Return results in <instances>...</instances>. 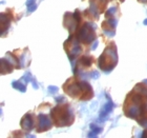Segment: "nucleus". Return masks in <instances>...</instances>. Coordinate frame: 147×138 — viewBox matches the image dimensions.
<instances>
[{"label": "nucleus", "instance_id": "f257e3e1", "mask_svg": "<svg viewBox=\"0 0 147 138\" xmlns=\"http://www.w3.org/2000/svg\"><path fill=\"white\" fill-rule=\"evenodd\" d=\"M124 115L147 128V79L137 83L126 95L123 103Z\"/></svg>", "mask_w": 147, "mask_h": 138}, {"label": "nucleus", "instance_id": "ddd939ff", "mask_svg": "<svg viewBox=\"0 0 147 138\" xmlns=\"http://www.w3.org/2000/svg\"><path fill=\"white\" fill-rule=\"evenodd\" d=\"M36 124H37V115H35L34 112H28L24 116L22 117L21 121H20V126H21V129L24 131V132L28 133L31 132L32 130L36 129Z\"/></svg>", "mask_w": 147, "mask_h": 138}, {"label": "nucleus", "instance_id": "0eeeda50", "mask_svg": "<svg viewBox=\"0 0 147 138\" xmlns=\"http://www.w3.org/2000/svg\"><path fill=\"white\" fill-rule=\"evenodd\" d=\"M96 58L92 55H81L77 58L76 62L73 67L74 75L77 76H81V75H86L87 73H89L88 71L92 70V65H95Z\"/></svg>", "mask_w": 147, "mask_h": 138}, {"label": "nucleus", "instance_id": "4468645a", "mask_svg": "<svg viewBox=\"0 0 147 138\" xmlns=\"http://www.w3.org/2000/svg\"><path fill=\"white\" fill-rule=\"evenodd\" d=\"M138 2L142 3V4H147V0H138Z\"/></svg>", "mask_w": 147, "mask_h": 138}, {"label": "nucleus", "instance_id": "39448f33", "mask_svg": "<svg viewBox=\"0 0 147 138\" xmlns=\"http://www.w3.org/2000/svg\"><path fill=\"white\" fill-rule=\"evenodd\" d=\"M120 16H121V11L119 4L113 5L105 12V20L102 22L101 30L108 38H113L116 35V28Z\"/></svg>", "mask_w": 147, "mask_h": 138}, {"label": "nucleus", "instance_id": "f8f14e48", "mask_svg": "<svg viewBox=\"0 0 147 138\" xmlns=\"http://www.w3.org/2000/svg\"><path fill=\"white\" fill-rule=\"evenodd\" d=\"M17 70V62L13 52H7L5 57L1 59V74H11L14 70Z\"/></svg>", "mask_w": 147, "mask_h": 138}, {"label": "nucleus", "instance_id": "7ed1b4c3", "mask_svg": "<svg viewBox=\"0 0 147 138\" xmlns=\"http://www.w3.org/2000/svg\"><path fill=\"white\" fill-rule=\"evenodd\" d=\"M51 117L54 126L57 128L71 126L75 121V111L71 103L60 102L51 109Z\"/></svg>", "mask_w": 147, "mask_h": 138}, {"label": "nucleus", "instance_id": "1a4fd4ad", "mask_svg": "<svg viewBox=\"0 0 147 138\" xmlns=\"http://www.w3.org/2000/svg\"><path fill=\"white\" fill-rule=\"evenodd\" d=\"M13 54L15 56L18 70L28 68V65H30L31 60H32V56H31V53H30L28 48L15 50V51H13Z\"/></svg>", "mask_w": 147, "mask_h": 138}, {"label": "nucleus", "instance_id": "20e7f679", "mask_svg": "<svg viewBox=\"0 0 147 138\" xmlns=\"http://www.w3.org/2000/svg\"><path fill=\"white\" fill-rule=\"evenodd\" d=\"M119 61L118 57V50L115 41L109 40L106 42L104 51L98 59V68L106 74H109L113 69L116 68Z\"/></svg>", "mask_w": 147, "mask_h": 138}, {"label": "nucleus", "instance_id": "9b49d317", "mask_svg": "<svg viewBox=\"0 0 147 138\" xmlns=\"http://www.w3.org/2000/svg\"><path fill=\"white\" fill-rule=\"evenodd\" d=\"M54 126V122L52 120L51 114L47 115L45 113H40L37 115V124H36V132L37 133H43L51 130Z\"/></svg>", "mask_w": 147, "mask_h": 138}, {"label": "nucleus", "instance_id": "423d86ee", "mask_svg": "<svg viewBox=\"0 0 147 138\" xmlns=\"http://www.w3.org/2000/svg\"><path fill=\"white\" fill-rule=\"evenodd\" d=\"M63 48H64L65 53L67 54L68 59L71 62L77 59L79 56H81L84 53H87L88 51L86 50V48L83 46L82 43L80 42L79 40L77 39L74 35H69L68 38L65 40V42L63 43Z\"/></svg>", "mask_w": 147, "mask_h": 138}, {"label": "nucleus", "instance_id": "f03ea898", "mask_svg": "<svg viewBox=\"0 0 147 138\" xmlns=\"http://www.w3.org/2000/svg\"><path fill=\"white\" fill-rule=\"evenodd\" d=\"M62 90L71 98L79 101H88L95 96V92L90 83L82 80L80 76L77 75L69 77L62 86Z\"/></svg>", "mask_w": 147, "mask_h": 138}, {"label": "nucleus", "instance_id": "9d476101", "mask_svg": "<svg viewBox=\"0 0 147 138\" xmlns=\"http://www.w3.org/2000/svg\"><path fill=\"white\" fill-rule=\"evenodd\" d=\"M20 19V16L16 17V13H14V9H9L5 10L4 13H1V36L4 37V32L7 33L11 23L13 21H18Z\"/></svg>", "mask_w": 147, "mask_h": 138}, {"label": "nucleus", "instance_id": "6e6552de", "mask_svg": "<svg viewBox=\"0 0 147 138\" xmlns=\"http://www.w3.org/2000/svg\"><path fill=\"white\" fill-rule=\"evenodd\" d=\"M110 1H113V0H89V13L92 17L94 18L95 21L99 20V17H100V14L105 12V10L107 9L108 3ZM120 2H124L125 0H119Z\"/></svg>", "mask_w": 147, "mask_h": 138}]
</instances>
